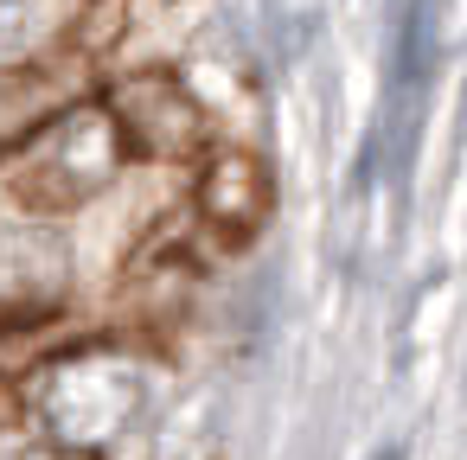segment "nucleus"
Here are the masks:
<instances>
[{
    "mask_svg": "<svg viewBox=\"0 0 467 460\" xmlns=\"http://www.w3.org/2000/svg\"><path fill=\"white\" fill-rule=\"evenodd\" d=\"M46 33V0H0V71L20 65Z\"/></svg>",
    "mask_w": 467,
    "mask_h": 460,
    "instance_id": "f257e3e1",
    "label": "nucleus"
}]
</instances>
